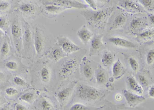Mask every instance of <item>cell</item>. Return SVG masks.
Returning <instances> with one entry per match:
<instances>
[{
	"instance_id": "cell-1",
	"label": "cell",
	"mask_w": 154,
	"mask_h": 110,
	"mask_svg": "<svg viewBox=\"0 0 154 110\" xmlns=\"http://www.w3.org/2000/svg\"><path fill=\"white\" fill-rule=\"evenodd\" d=\"M114 7H109L96 11L84 9L81 12L89 26L96 29L103 30L108 24Z\"/></svg>"
},
{
	"instance_id": "cell-2",
	"label": "cell",
	"mask_w": 154,
	"mask_h": 110,
	"mask_svg": "<svg viewBox=\"0 0 154 110\" xmlns=\"http://www.w3.org/2000/svg\"><path fill=\"white\" fill-rule=\"evenodd\" d=\"M102 91L88 85L80 84L76 89L77 96L83 100L95 101L99 99Z\"/></svg>"
},
{
	"instance_id": "cell-3",
	"label": "cell",
	"mask_w": 154,
	"mask_h": 110,
	"mask_svg": "<svg viewBox=\"0 0 154 110\" xmlns=\"http://www.w3.org/2000/svg\"><path fill=\"white\" fill-rule=\"evenodd\" d=\"M79 65V60L76 57L64 60L59 68V76L63 79L67 78L75 73Z\"/></svg>"
},
{
	"instance_id": "cell-4",
	"label": "cell",
	"mask_w": 154,
	"mask_h": 110,
	"mask_svg": "<svg viewBox=\"0 0 154 110\" xmlns=\"http://www.w3.org/2000/svg\"><path fill=\"white\" fill-rule=\"evenodd\" d=\"M44 5H54L60 6L66 9L75 8L78 9H86L89 7L87 4H83L76 1L70 0H49L43 1Z\"/></svg>"
},
{
	"instance_id": "cell-5",
	"label": "cell",
	"mask_w": 154,
	"mask_h": 110,
	"mask_svg": "<svg viewBox=\"0 0 154 110\" xmlns=\"http://www.w3.org/2000/svg\"><path fill=\"white\" fill-rule=\"evenodd\" d=\"M57 39V45L61 48L66 55L72 54L81 49V48L79 46L75 45L65 36H58Z\"/></svg>"
},
{
	"instance_id": "cell-6",
	"label": "cell",
	"mask_w": 154,
	"mask_h": 110,
	"mask_svg": "<svg viewBox=\"0 0 154 110\" xmlns=\"http://www.w3.org/2000/svg\"><path fill=\"white\" fill-rule=\"evenodd\" d=\"M103 36V34L94 35L91 40L89 56L91 57L97 55L104 48V46L102 41Z\"/></svg>"
},
{
	"instance_id": "cell-7",
	"label": "cell",
	"mask_w": 154,
	"mask_h": 110,
	"mask_svg": "<svg viewBox=\"0 0 154 110\" xmlns=\"http://www.w3.org/2000/svg\"><path fill=\"white\" fill-rule=\"evenodd\" d=\"M34 46L37 55H41L45 49V41L43 32L39 28H36L35 30Z\"/></svg>"
},
{
	"instance_id": "cell-8",
	"label": "cell",
	"mask_w": 154,
	"mask_h": 110,
	"mask_svg": "<svg viewBox=\"0 0 154 110\" xmlns=\"http://www.w3.org/2000/svg\"><path fill=\"white\" fill-rule=\"evenodd\" d=\"M122 93L127 103L131 107H136L137 105L146 101L144 96L136 94L128 90H123Z\"/></svg>"
},
{
	"instance_id": "cell-9",
	"label": "cell",
	"mask_w": 154,
	"mask_h": 110,
	"mask_svg": "<svg viewBox=\"0 0 154 110\" xmlns=\"http://www.w3.org/2000/svg\"><path fill=\"white\" fill-rule=\"evenodd\" d=\"M108 41L112 45L121 47L135 49L137 47V45L131 41L119 37H110L108 38Z\"/></svg>"
},
{
	"instance_id": "cell-10",
	"label": "cell",
	"mask_w": 154,
	"mask_h": 110,
	"mask_svg": "<svg viewBox=\"0 0 154 110\" xmlns=\"http://www.w3.org/2000/svg\"><path fill=\"white\" fill-rule=\"evenodd\" d=\"M77 36L82 43L86 45L92 38L94 34L88 29L86 25H84L78 30L77 32Z\"/></svg>"
},
{
	"instance_id": "cell-11",
	"label": "cell",
	"mask_w": 154,
	"mask_h": 110,
	"mask_svg": "<svg viewBox=\"0 0 154 110\" xmlns=\"http://www.w3.org/2000/svg\"><path fill=\"white\" fill-rule=\"evenodd\" d=\"M119 5L122 8L131 12H142L143 9L139 4L135 2L129 0L121 1L119 3Z\"/></svg>"
},
{
	"instance_id": "cell-12",
	"label": "cell",
	"mask_w": 154,
	"mask_h": 110,
	"mask_svg": "<svg viewBox=\"0 0 154 110\" xmlns=\"http://www.w3.org/2000/svg\"><path fill=\"white\" fill-rule=\"evenodd\" d=\"M127 17L123 13L117 15L109 25L108 28L109 30H114L122 27L126 23Z\"/></svg>"
},
{
	"instance_id": "cell-13",
	"label": "cell",
	"mask_w": 154,
	"mask_h": 110,
	"mask_svg": "<svg viewBox=\"0 0 154 110\" xmlns=\"http://www.w3.org/2000/svg\"><path fill=\"white\" fill-rule=\"evenodd\" d=\"M82 69L85 77L87 79H91L93 76L94 70L91 61L86 57L82 60Z\"/></svg>"
},
{
	"instance_id": "cell-14",
	"label": "cell",
	"mask_w": 154,
	"mask_h": 110,
	"mask_svg": "<svg viewBox=\"0 0 154 110\" xmlns=\"http://www.w3.org/2000/svg\"><path fill=\"white\" fill-rule=\"evenodd\" d=\"M43 11L48 16H54L63 12L67 9L60 6L54 5H44Z\"/></svg>"
},
{
	"instance_id": "cell-15",
	"label": "cell",
	"mask_w": 154,
	"mask_h": 110,
	"mask_svg": "<svg viewBox=\"0 0 154 110\" xmlns=\"http://www.w3.org/2000/svg\"><path fill=\"white\" fill-rule=\"evenodd\" d=\"M68 55H66L61 48L58 46H54L52 48L49 53V57L50 58L54 61V62H58L59 60L66 57Z\"/></svg>"
},
{
	"instance_id": "cell-16",
	"label": "cell",
	"mask_w": 154,
	"mask_h": 110,
	"mask_svg": "<svg viewBox=\"0 0 154 110\" xmlns=\"http://www.w3.org/2000/svg\"><path fill=\"white\" fill-rule=\"evenodd\" d=\"M125 72L126 68L122 64L119 58L112 66V75L114 78L118 79L123 76Z\"/></svg>"
},
{
	"instance_id": "cell-17",
	"label": "cell",
	"mask_w": 154,
	"mask_h": 110,
	"mask_svg": "<svg viewBox=\"0 0 154 110\" xmlns=\"http://www.w3.org/2000/svg\"><path fill=\"white\" fill-rule=\"evenodd\" d=\"M11 34L14 40L16 42L15 45L17 49H20V40L21 36V29L18 23L17 22H14L11 26Z\"/></svg>"
},
{
	"instance_id": "cell-18",
	"label": "cell",
	"mask_w": 154,
	"mask_h": 110,
	"mask_svg": "<svg viewBox=\"0 0 154 110\" xmlns=\"http://www.w3.org/2000/svg\"><path fill=\"white\" fill-rule=\"evenodd\" d=\"M146 20L145 17L135 18L131 21L129 29L132 32L139 30L146 25Z\"/></svg>"
},
{
	"instance_id": "cell-19",
	"label": "cell",
	"mask_w": 154,
	"mask_h": 110,
	"mask_svg": "<svg viewBox=\"0 0 154 110\" xmlns=\"http://www.w3.org/2000/svg\"><path fill=\"white\" fill-rule=\"evenodd\" d=\"M127 83L131 90L135 92L138 94H142L143 93V89L141 86L136 81L133 77L131 76L127 77Z\"/></svg>"
},
{
	"instance_id": "cell-20",
	"label": "cell",
	"mask_w": 154,
	"mask_h": 110,
	"mask_svg": "<svg viewBox=\"0 0 154 110\" xmlns=\"http://www.w3.org/2000/svg\"><path fill=\"white\" fill-rule=\"evenodd\" d=\"M154 39V29H148L140 33L137 39L140 43L148 42Z\"/></svg>"
},
{
	"instance_id": "cell-21",
	"label": "cell",
	"mask_w": 154,
	"mask_h": 110,
	"mask_svg": "<svg viewBox=\"0 0 154 110\" xmlns=\"http://www.w3.org/2000/svg\"><path fill=\"white\" fill-rule=\"evenodd\" d=\"M115 55L114 53L108 50H105L103 54L101 62L103 66L108 67L110 65L115 59Z\"/></svg>"
},
{
	"instance_id": "cell-22",
	"label": "cell",
	"mask_w": 154,
	"mask_h": 110,
	"mask_svg": "<svg viewBox=\"0 0 154 110\" xmlns=\"http://www.w3.org/2000/svg\"><path fill=\"white\" fill-rule=\"evenodd\" d=\"M96 82L100 84H103L106 83L107 80V73L104 68L100 65L98 66L96 69Z\"/></svg>"
},
{
	"instance_id": "cell-23",
	"label": "cell",
	"mask_w": 154,
	"mask_h": 110,
	"mask_svg": "<svg viewBox=\"0 0 154 110\" xmlns=\"http://www.w3.org/2000/svg\"><path fill=\"white\" fill-rule=\"evenodd\" d=\"M40 76L41 80L45 83H47L50 81L51 78V72L50 68L47 64L43 65L40 70Z\"/></svg>"
},
{
	"instance_id": "cell-24",
	"label": "cell",
	"mask_w": 154,
	"mask_h": 110,
	"mask_svg": "<svg viewBox=\"0 0 154 110\" xmlns=\"http://www.w3.org/2000/svg\"><path fill=\"white\" fill-rule=\"evenodd\" d=\"M24 42L27 45L28 48L30 46L32 41V34L29 25L26 23L24 27Z\"/></svg>"
},
{
	"instance_id": "cell-25",
	"label": "cell",
	"mask_w": 154,
	"mask_h": 110,
	"mask_svg": "<svg viewBox=\"0 0 154 110\" xmlns=\"http://www.w3.org/2000/svg\"><path fill=\"white\" fill-rule=\"evenodd\" d=\"M72 92V88L71 87H67L64 88L60 91L57 94L58 99L61 102L66 101L69 97Z\"/></svg>"
},
{
	"instance_id": "cell-26",
	"label": "cell",
	"mask_w": 154,
	"mask_h": 110,
	"mask_svg": "<svg viewBox=\"0 0 154 110\" xmlns=\"http://www.w3.org/2000/svg\"><path fill=\"white\" fill-rule=\"evenodd\" d=\"M20 10L26 14H32L35 11V7L33 4L25 3L20 7Z\"/></svg>"
},
{
	"instance_id": "cell-27",
	"label": "cell",
	"mask_w": 154,
	"mask_h": 110,
	"mask_svg": "<svg viewBox=\"0 0 154 110\" xmlns=\"http://www.w3.org/2000/svg\"><path fill=\"white\" fill-rule=\"evenodd\" d=\"M138 2L148 10L151 11L154 9V1L153 0H140Z\"/></svg>"
},
{
	"instance_id": "cell-28",
	"label": "cell",
	"mask_w": 154,
	"mask_h": 110,
	"mask_svg": "<svg viewBox=\"0 0 154 110\" xmlns=\"http://www.w3.org/2000/svg\"><path fill=\"white\" fill-rule=\"evenodd\" d=\"M146 62L148 65H151L154 63V49H151L148 51L146 55Z\"/></svg>"
},
{
	"instance_id": "cell-29",
	"label": "cell",
	"mask_w": 154,
	"mask_h": 110,
	"mask_svg": "<svg viewBox=\"0 0 154 110\" xmlns=\"http://www.w3.org/2000/svg\"><path fill=\"white\" fill-rule=\"evenodd\" d=\"M128 63L132 70L135 72L138 71L139 65L136 58L133 57H130L128 59Z\"/></svg>"
},
{
	"instance_id": "cell-30",
	"label": "cell",
	"mask_w": 154,
	"mask_h": 110,
	"mask_svg": "<svg viewBox=\"0 0 154 110\" xmlns=\"http://www.w3.org/2000/svg\"><path fill=\"white\" fill-rule=\"evenodd\" d=\"M35 97V95L33 93H27L21 95L20 97V100L27 102H31Z\"/></svg>"
},
{
	"instance_id": "cell-31",
	"label": "cell",
	"mask_w": 154,
	"mask_h": 110,
	"mask_svg": "<svg viewBox=\"0 0 154 110\" xmlns=\"http://www.w3.org/2000/svg\"><path fill=\"white\" fill-rule=\"evenodd\" d=\"M138 79L140 85L142 87H146L148 86L149 83L148 80L147 78L144 75L140 74L138 75Z\"/></svg>"
},
{
	"instance_id": "cell-32",
	"label": "cell",
	"mask_w": 154,
	"mask_h": 110,
	"mask_svg": "<svg viewBox=\"0 0 154 110\" xmlns=\"http://www.w3.org/2000/svg\"><path fill=\"white\" fill-rule=\"evenodd\" d=\"M41 105L43 110H53L54 109L51 103L45 98H44L42 100Z\"/></svg>"
},
{
	"instance_id": "cell-33",
	"label": "cell",
	"mask_w": 154,
	"mask_h": 110,
	"mask_svg": "<svg viewBox=\"0 0 154 110\" xmlns=\"http://www.w3.org/2000/svg\"><path fill=\"white\" fill-rule=\"evenodd\" d=\"M9 52V46L7 42H5L2 44L1 49L2 55L3 56L7 55Z\"/></svg>"
},
{
	"instance_id": "cell-34",
	"label": "cell",
	"mask_w": 154,
	"mask_h": 110,
	"mask_svg": "<svg viewBox=\"0 0 154 110\" xmlns=\"http://www.w3.org/2000/svg\"><path fill=\"white\" fill-rule=\"evenodd\" d=\"M14 83L16 85L20 86H25L26 85V81L19 77H15L13 78Z\"/></svg>"
},
{
	"instance_id": "cell-35",
	"label": "cell",
	"mask_w": 154,
	"mask_h": 110,
	"mask_svg": "<svg viewBox=\"0 0 154 110\" xmlns=\"http://www.w3.org/2000/svg\"><path fill=\"white\" fill-rule=\"evenodd\" d=\"M88 108L84 105L80 103H75L73 105L71 108L70 110H87Z\"/></svg>"
},
{
	"instance_id": "cell-36",
	"label": "cell",
	"mask_w": 154,
	"mask_h": 110,
	"mask_svg": "<svg viewBox=\"0 0 154 110\" xmlns=\"http://www.w3.org/2000/svg\"><path fill=\"white\" fill-rule=\"evenodd\" d=\"M6 67L10 70H15L17 68V64L15 61H10L6 64Z\"/></svg>"
},
{
	"instance_id": "cell-37",
	"label": "cell",
	"mask_w": 154,
	"mask_h": 110,
	"mask_svg": "<svg viewBox=\"0 0 154 110\" xmlns=\"http://www.w3.org/2000/svg\"><path fill=\"white\" fill-rule=\"evenodd\" d=\"M6 93L9 96H12L18 93V90L13 87H8L5 90Z\"/></svg>"
},
{
	"instance_id": "cell-38",
	"label": "cell",
	"mask_w": 154,
	"mask_h": 110,
	"mask_svg": "<svg viewBox=\"0 0 154 110\" xmlns=\"http://www.w3.org/2000/svg\"><path fill=\"white\" fill-rule=\"evenodd\" d=\"M86 3H87V5L89 7H91L93 9V11L97 10V2H96V1H93V0H85Z\"/></svg>"
},
{
	"instance_id": "cell-39",
	"label": "cell",
	"mask_w": 154,
	"mask_h": 110,
	"mask_svg": "<svg viewBox=\"0 0 154 110\" xmlns=\"http://www.w3.org/2000/svg\"><path fill=\"white\" fill-rule=\"evenodd\" d=\"M8 23L7 20L3 17H0V28H6L7 27Z\"/></svg>"
},
{
	"instance_id": "cell-40",
	"label": "cell",
	"mask_w": 154,
	"mask_h": 110,
	"mask_svg": "<svg viewBox=\"0 0 154 110\" xmlns=\"http://www.w3.org/2000/svg\"><path fill=\"white\" fill-rule=\"evenodd\" d=\"M9 4L8 2H0V10H5L8 8Z\"/></svg>"
},
{
	"instance_id": "cell-41",
	"label": "cell",
	"mask_w": 154,
	"mask_h": 110,
	"mask_svg": "<svg viewBox=\"0 0 154 110\" xmlns=\"http://www.w3.org/2000/svg\"><path fill=\"white\" fill-rule=\"evenodd\" d=\"M148 95L149 97L154 98V84L149 87L148 90Z\"/></svg>"
},
{
	"instance_id": "cell-42",
	"label": "cell",
	"mask_w": 154,
	"mask_h": 110,
	"mask_svg": "<svg viewBox=\"0 0 154 110\" xmlns=\"http://www.w3.org/2000/svg\"><path fill=\"white\" fill-rule=\"evenodd\" d=\"M16 110H27V109L23 105L18 103L16 105Z\"/></svg>"
},
{
	"instance_id": "cell-43",
	"label": "cell",
	"mask_w": 154,
	"mask_h": 110,
	"mask_svg": "<svg viewBox=\"0 0 154 110\" xmlns=\"http://www.w3.org/2000/svg\"><path fill=\"white\" fill-rule=\"evenodd\" d=\"M149 19L150 23L152 25H154V15H152V14L149 15Z\"/></svg>"
},
{
	"instance_id": "cell-44",
	"label": "cell",
	"mask_w": 154,
	"mask_h": 110,
	"mask_svg": "<svg viewBox=\"0 0 154 110\" xmlns=\"http://www.w3.org/2000/svg\"><path fill=\"white\" fill-rule=\"evenodd\" d=\"M4 32H3V31H2V30H1L0 29V38H2V37L4 36Z\"/></svg>"
},
{
	"instance_id": "cell-45",
	"label": "cell",
	"mask_w": 154,
	"mask_h": 110,
	"mask_svg": "<svg viewBox=\"0 0 154 110\" xmlns=\"http://www.w3.org/2000/svg\"><path fill=\"white\" fill-rule=\"evenodd\" d=\"M3 73H2V72H0V81L2 80V79L3 78Z\"/></svg>"
},
{
	"instance_id": "cell-46",
	"label": "cell",
	"mask_w": 154,
	"mask_h": 110,
	"mask_svg": "<svg viewBox=\"0 0 154 110\" xmlns=\"http://www.w3.org/2000/svg\"><path fill=\"white\" fill-rule=\"evenodd\" d=\"M0 110H9L8 109L7 107H2V108H1L0 109Z\"/></svg>"
},
{
	"instance_id": "cell-47",
	"label": "cell",
	"mask_w": 154,
	"mask_h": 110,
	"mask_svg": "<svg viewBox=\"0 0 154 110\" xmlns=\"http://www.w3.org/2000/svg\"><path fill=\"white\" fill-rule=\"evenodd\" d=\"M1 97H0V102H1Z\"/></svg>"
}]
</instances>
